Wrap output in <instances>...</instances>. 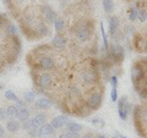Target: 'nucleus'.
Here are the masks:
<instances>
[{
	"instance_id": "412c9836",
	"label": "nucleus",
	"mask_w": 147,
	"mask_h": 138,
	"mask_svg": "<svg viewBox=\"0 0 147 138\" xmlns=\"http://www.w3.org/2000/svg\"><path fill=\"white\" fill-rule=\"evenodd\" d=\"M34 120L38 122V125L39 126H42L43 123L47 122V115H45L44 113H38V114H36L34 116H33Z\"/></svg>"
},
{
	"instance_id": "20e7f679",
	"label": "nucleus",
	"mask_w": 147,
	"mask_h": 138,
	"mask_svg": "<svg viewBox=\"0 0 147 138\" xmlns=\"http://www.w3.org/2000/svg\"><path fill=\"white\" fill-rule=\"evenodd\" d=\"M107 60L110 61L113 65H120L124 61V48L119 44H112L109 45V49L107 50Z\"/></svg>"
},
{
	"instance_id": "4be33fe9",
	"label": "nucleus",
	"mask_w": 147,
	"mask_h": 138,
	"mask_svg": "<svg viewBox=\"0 0 147 138\" xmlns=\"http://www.w3.org/2000/svg\"><path fill=\"white\" fill-rule=\"evenodd\" d=\"M34 99H36V93L34 92H25L24 93V100L26 103H32V102H34Z\"/></svg>"
},
{
	"instance_id": "58836bf2",
	"label": "nucleus",
	"mask_w": 147,
	"mask_h": 138,
	"mask_svg": "<svg viewBox=\"0 0 147 138\" xmlns=\"http://www.w3.org/2000/svg\"><path fill=\"white\" fill-rule=\"evenodd\" d=\"M118 137H119V138H127L126 136H123V135H118Z\"/></svg>"
},
{
	"instance_id": "cd10ccee",
	"label": "nucleus",
	"mask_w": 147,
	"mask_h": 138,
	"mask_svg": "<svg viewBox=\"0 0 147 138\" xmlns=\"http://www.w3.org/2000/svg\"><path fill=\"white\" fill-rule=\"evenodd\" d=\"M118 114H119V117L123 121H126L127 120V111L125 109H118Z\"/></svg>"
},
{
	"instance_id": "f8f14e48",
	"label": "nucleus",
	"mask_w": 147,
	"mask_h": 138,
	"mask_svg": "<svg viewBox=\"0 0 147 138\" xmlns=\"http://www.w3.org/2000/svg\"><path fill=\"white\" fill-rule=\"evenodd\" d=\"M53 45L55 48H58V49H64L66 47V38L64 37L63 34L60 33H58V34H55L54 36V38H53Z\"/></svg>"
},
{
	"instance_id": "ddd939ff",
	"label": "nucleus",
	"mask_w": 147,
	"mask_h": 138,
	"mask_svg": "<svg viewBox=\"0 0 147 138\" xmlns=\"http://www.w3.org/2000/svg\"><path fill=\"white\" fill-rule=\"evenodd\" d=\"M119 26H120V21L117 16H112L109 18V32L112 36L117 34V32L119 31Z\"/></svg>"
},
{
	"instance_id": "dca6fc26",
	"label": "nucleus",
	"mask_w": 147,
	"mask_h": 138,
	"mask_svg": "<svg viewBox=\"0 0 147 138\" xmlns=\"http://www.w3.org/2000/svg\"><path fill=\"white\" fill-rule=\"evenodd\" d=\"M18 121L21 122H25L30 119V110L27 108H18V113H17V116Z\"/></svg>"
},
{
	"instance_id": "423d86ee",
	"label": "nucleus",
	"mask_w": 147,
	"mask_h": 138,
	"mask_svg": "<svg viewBox=\"0 0 147 138\" xmlns=\"http://www.w3.org/2000/svg\"><path fill=\"white\" fill-rule=\"evenodd\" d=\"M57 66L54 58L49 56V55H39L38 60H37V65L36 67L39 70H44V71H52Z\"/></svg>"
},
{
	"instance_id": "7ed1b4c3",
	"label": "nucleus",
	"mask_w": 147,
	"mask_h": 138,
	"mask_svg": "<svg viewBox=\"0 0 147 138\" xmlns=\"http://www.w3.org/2000/svg\"><path fill=\"white\" fill-rule=\"evenodd\" d=\"M146 73H147V62L145 60L135 61L131 67V81L135 87H137L145 80Z\"/></svg>"
},
{
	"instance_id": "b1692460",
	"label": "nucleus",
	"mask_w": 147,
	"mask_h": 138,
	"mask_svg": "<svg viewBox=\"0 0 147 138\" xmlns=\"http://www.w3.org/2000/svg\"><path fill=\"white\" fill-rule=\"evenodd\" d=\"M137 13H139V10H137V7H131L130 10H129V21L134 22L137 20Z\"/></svg>"
},
{
	"instance_id": "9b49d317",
	"label": "nucleus",
	"mask_w": 147,
	"mask_h": 138,
	"mask_svg": "<svg viewBox=\"0 0 147 138\" xmlns=\"http://www.w3.org/2000/svg\"><path fill=\"white\" fill-rule=\"evenodd\" d=\"M53 105L52 103V100L48 99V98H45V96H42V98H38L34 102V107L37 109H39V110H47L49 109L50 107Z\"/></svg>"
},
{
	"instance_id": "f03ea898",
	"label": "nucleus",
	"mask_w": 147,
	"mask_h": 138,
	"mask_svg": "<svg viewBox=\"0 0 147 138\" xmlns=\"http://www.w3.org/2000/svg\"><path fill=\"white\" fill-rule=\"evenodd\" d=\"M92 31H94V23H92L91 20H82L74 27L75 38L81 43H86L91 39Z\"/></svg>"
},
{
	"instance_id": "4c0bfd02",
	"label": "nucleus",
	"mask_w": 147,
	"mask_h": 138,
	"mask_svg": "<svg viewBox=\"0 0 147 138\" xmlns=\"http://www.w3.org/2000/svg\"><path fill=\"white\" fill-rule=\"evenodd\" d=\"M96 138H107V137H105V136H103V135H98V136L96 137Z\"/></svg>"
},
{
	"instance_id": "e433bc0d",
	"label": "nucleus",
	"mask_w": 147,
	"mask_h": 138,
	"mask_svg": "<svg viewBox=\"0 0 147 138\" xmlns=\"http://www.w3.org/2000/svg\"><path fill=\"white\" fill-rule=\"evenodd\" d=\"M144 53H147V37H145V48H144Z\"/></svg>"
},
{
	"instance_id": "c85d7f7f",
	"label": "nucleus",
	"mask_w": 147,
	"mask_h": 138,
	"mask_svg": "<svg viewBox=\"0 0 147 138\" xmlns=\"http://www.w3.org/2000/svg\"><path fill=\"white\" fill-rule=\"evenodd\" d=\"M110 98H112V102H118V88H112Z\"/></svg>"
},
{
	"instance_id": "a19ab883",
	"label": "nucleus",
	"mask_w": 147,
	"mask_h": 138,
	"mask_svg": "<svg viewBox=\"0 0 147 138\" xmlns=\"http://www.w3.org/2000/svg\"><path fill=\"white\" fill-rule=\"evenodd\" d=\"M5 138H9V137H5Z\"/></svg>"
},
{
	"instance_id": "72a5a7b5",
	"label": "nucleus",
	"mask_w": 147,
	"mask_h": 138,
	"mask_svg": "<svg viewBox=\"0 0 147 138\" xmlns=\"http://www.w3.org/2000/svg\"><path fill=\"white\" fill-rule=\"evenodd\" d=\"M39 138H57V137H55V135L53 133V135H44V136H39Z\"/></svg>"
},
{
	"instance_id": "6ab92c4d",
	"label": "nucleus",
	"mask_w": 147,
	"mask_h": 138,
	"mask_svg": "<svg viewBox=\"0 0 147 138\" xmlns=\"http://www.w3.org/2000/svg\"><path fill=\"white\" fill-rule=\"evenodd\" d=\"M17 113H18V108L16 105H9L7 109H6V116L7 117H11V119H15L17 116Z\"/></svg>"
},
{
	"instance_id": "f704fd0d",
	"label": "nucleus",
	"mask_w": 147,
	"mask_h": 138,
	"mask_svg": "<svg viewBox=\"0 0 147 138\" xmlns=\"http://www.w3.org/2000/svg\"><path fill=\"white\" fill-rule=\"evenodd\" d=\"M4 135H5V130H4V127L0 125V138H3Z\"/></svg>"
},
{
	"instance_id": "6e6552de",
	"label": "nucleus",
	"mask_w": 147,
	"mask_h": 138,
	"mask_svg": "<svg viewBox=\"0 0 147 138\" xmlns=\"http://www.w3.org/2000/svg\"><path fill=\"white\" fill-rule=\"evenodd\" d=\"M132 47L136 52L139 53H144V48H145V36L144 34H136L134 37V40H132Z\"/></svg>"
},
{
	"instance_id": "c756f323",
	"label": "nucleus",
	"mask_w": 147,
	"mask_h": 138,
	"mask_svg": "<svg viewBox=\"0 0 147 138\" xmlns=\"http://www.w3.org/2000/svg\"><path fill=\"white\" fill-rule=\"evenodd\" d=\"M110 84H112V88H118V76L110 77Z\"/></svg>"
},
{
	"instance_id": "a211bd4d",
	"label": "nucleus",
	"mask_w": 147,
	"mask_h": 138,
	"mask_svg": "<svg viewBox=\"0 0 147 138\" xmlns=\"http://www.w3.org/2000/svg\"><path fill=\"white\" fill-rule=\"evenodd\" d=\"M54 28L58 33H60L61 31H64V28H65V20L61 17H58L57 20L54 21Z\"/></svg>"
},
{
	"instance_id": "0eeeda50",
	"label": "nucleus",
	"mask_w": 147,
	"mask_h": 138,
	"mask_svg": "<svg viewBox=\"0 0 147 138\" xmlns=\"http://www.w3.org/2000/svg\"><path fill=\"white\" fill-rule=\"evenodd\" d=\"M53 76L48 72H43L40 73L37 78V86L39 87L40 89H48L53 86Z\"/></svg>"
},
{
	"instance_id": "2f4dec72",
	"label": "nucleus",
	"mask_w": 147,
	"mask_h": 138,
	"mask_svg": "<svg viewBox=\"0 0 147 138\" xmlns=\"http://www.w3.org/2000/svg\"><path fill=\"white\" fill-rule=\"evenodd\" d=\"M80 138H94V135L93 132H86L84 136H81Z\"/></svg>"
},
{
	"instance_id": "4468645a",
	"label": "nucleus",
	"mask_w": 147,
	"mask_h": 138,
	"mask_svg": "<svg viewBox=\"0 0 147 138\" xmlns=\"http://www.w3.org/2000/svg\"><path fill=\"white\" fill-rule=\"evenodd\" d=\"M54 131L55 130L53 128V126L50 125V123L45 122V123H43V125L39 127V130H38V137L39 136H44V135H53Z\"/></svg>"
},
{
	"instance_id": "7c9ffc66",
	"label": "nucleus",
	"mask_w": 147,
	"mask_h": 138,
	"mask_svg": "<svg viewBox=\"0 0 147 138\" xmlns=\"http://www.w3.org/2000/svg\"><path fill=\"white\" fill-rule=\"evenodd\" d=\"M16 107L17 108H26V102H25V100L18 99L17 102H16Z\"/></svg>"
},
{
	"instance_id": "39448f33",
	"label": "nucleus",
	"mask_w": 147,
	"mask_h": 138,
	"mask_svg": "<svg viewBox=\"0 0 147 138\" xmlns=\"http://www.w3.org/2000/svg\"><path fill=\"white\" fill-rule=\"evenodd\" d=\"M103 96H104V90L103 92L100 89L92 90L90 95L87 96L85 100L87 108H88L91 111H94V110L99 109L100 105H102V102H103Z\"/></svg>"
},
{
	"instance_id": "aec40b11",
	"label": "nucleus",
	"mask_w": 147,
	"mask_h": 138,
	"mask_svg": "<svg viewBox=\"0 0 147 138\" xmlns=\"http://www.w3.org/2000/svg\"><path fill=\"white\" fill-rule=\"evenodd\" d=\"M102 5H103L104 11L107 12V13L113 12V10H114V3H113V0H102Z\"/></svg>"
},
{
	"instance_id": "a878e982",
	"label": "nucleus",
	"mask_w": 147,
	"mask_h": 138,
	"mask_svg": "<svg viewBox=\"0 0 147 138\" xmlns=\"http://www.w3.org/2000/svg\"><path fill=\"white\" fill-rule=\"evenodd\" d=\"M6 32H7V34L10 37H13V36H16V33H17V28L15 27V25L9 23L6 26Z\"/></svg>"
},
{
	"instance_id": "c9c22d12",
	"label": "nucleus",
	"mask_w": 147,
	"mask_h": 138,
	"mask_svg": "<svg viewBox=\"0 0 147 138\" xmlns=\"http://www.w3.org/2000/svg\"><path fill=\"white\" fill-rule=\"evenodd\" d=\"M91 122L92 123H98V122H104V121H100L98 117H94V119H92V120H91Z\"/></svg>"
},
{
	"instance_id": "5701e85b",
	"label": "nucleus",
	"mask_w": 147,
	"mask_h": 138,
	"mask_svg": "<svg viewBox=\"0 0 147 138\" xmlns=\"http://www.w3.org/2000/svg\"><path fill=\"white\" fill-rule=\"evenodd\" d=\"M58 138H80V135L76 132H70V131H65L60 133V136Z\"/></svg>"
},
{
	"instance_id": "9d476101",
	"label": "nucleus",
	"mask_w": 147,
	"mask_h": 138,
	"mask_svg": "<svg viewBox=\"0 0 147 138\" xmlns=\"http://www.w3.org/2000/svg\"><path fill=\"white\" fill-rule=\"evenodd\" d=\"M67 122H69V119L66 116H64V115H60V116H57V117L52 119V121H50L49 123L53 126L54 130H59V128L65 126Z\"/></svg>"
},
{
	"instance_id": "bb28decb",
	"label": "nucleus",
	"mask_w": 147,
	"mask_h": 138,
	"mask_svg": "<svg viewBox=\"0 0 147 138\" xmlns=\"http://www.w3.org/2000/svg\"><path fill=\"white\" fill-rule=\"evenodd\" d=\"M5 98L7 100H12V102H17V100H18V96L13 93L12 90H6L5 92Z\"/></svg>"
},
{
	"instance_id": "2eb2a0df",
	"label": "nucleus",
	"mask_w": 147,
	"mask_h": 138,
	"mask_svg": "<svg viewBox=\"0 0 147 138\" xmlns=\"http://www.w3.org/2000/svg\"><path fill=\"white\" fill-rule=\"evenodd\" d=\"M65 126H66V131H70V132L80 133L82 130H84V126L80 125V123H77V122H74V121H69Z\"/></svg>"
},
{
	"instance_id": "f257e3e1",
	"label": "nucleus",
	"mask_w": 147,
	"mask_h": 138,
	"mask_svg": "<svg viewBox=\"0 0 147 138\" xmlns=\"http://www.w3.org/2000/svg\"><path fill=\"white\" fill-rule=\"evenodd\" d=\"M134 113V123L137 133L141 137L147 138V105H137L132 110Z\"/></svg>"
},
{
	"instance_id": "ea45409f",
	"label": "nucleus",
	"mask_w": 147,
	"mask_h": 138,
	"mask_svg": "<svg viewBox=\"0 0 147 138\" xmlns=\"http://www.w3.org/2000/svg\"><path fill=\"white\" fill-rule=\"evenodd\" d=\"M3 88H4V87H3V84H0V90H1Z\"/></svg>"
},
{
	"instance_id": "1a4fd4ad",
	"label": "nucleus",
	"mask_w": 147,
	"mask_h": 138,
	"mask_svg": "<svg viewBox=\"0 0 147 138\" xmlns=\"http://www.w3.org/2000/svg\"><path fill=\"white\" fill-rule=\"evenodd\" d=\"M42 10H43L44 20L47 21V22H49V23H53V22L58 18V17H57V13H55V11H54L49 5H44Z\"/></svg>"
},
{
	"instance_id": "f3484780",
	"label": "nucleus",
	"mask_w": 147,
	"mask_h": 138,
	"mask_svg": "<svg viewBox=\"0 0 147 138\" xmlns=\"http://www.w3.org/2000/svg\"><path fill=\"white\" fill-rule=\"evenodd\" d=\"M20 127H21L20 122L16 121V120H10V121H7V123H6V130L9 132H11V133L17 132L18 130H20Z\"/></svg>"
},
{
	"instance_id": "473e14b6",
	"label": "nucleus",
	"mask_w": 147,
	"mask_h": 138,
	"mask_svg": "<svg viewBox=\"0 0 147 138\" xmlns=\"http://www.w3.org/2000/svg\"><path fill=\"white\" fill-rule=\"evenodd\" d=\"M6 117V114H5V111L0 108V120H4V119Z\"/></svg>"
},
{
	"instance_id": "393cba45",
	"label": "nucleus",
	"mask_w": 147,
	"mask_h": 138,
	"mask_svg": "<svg viewBox=\"0 0 147 138\" xmlns=\"http://www.w3.org/2000/svg\"><path fill=\"white\" fill-rule=\"evenodd\" d=\"M100 33H102V38H103L104 50H108V49H109V43H108V38H107V34H105V31H104L103 23H100Z\"/></svg>"
}]
</instances>
